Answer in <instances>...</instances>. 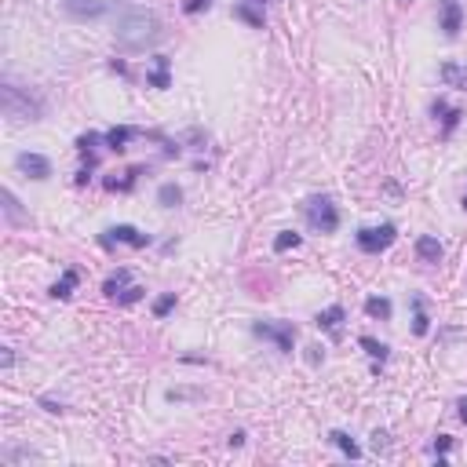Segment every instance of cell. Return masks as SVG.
<instances>
[{
    "instance_id": "cell-29",
    "label": "cell",
    "mask_w": 467,
    "mask_h": 467,
    "mask_svg": "<svg viewBox=\"0 0 467 467\" xmlns=\"http://www.w3.org/2000/svg\"><path fill=\"white\" fill-rule=\"evenodd\" d=\"M460 117H463L460 110H446V117H442V120H446V124H442V132H446V135H449V132L456 128V124H460Z\"/></svg>"
},
{
    "instance_id": "cell-4",
    "label": "cell",
    "mask_w": 467,
    "mask_h": 467,
    "mask_svg": "<svg viewBox=\"0 0 467 467\" xmlns=\"http://www.w3.org/2000/svg\"><path fill=\"white\" fill-rule=\"evenodd\" d=\"M252 332L260 336V339H270V344L282 351V354H292V339H296V329H292V322H282V325H270V322H256L252 325Z\"/></svg>"
},
{
    "instance_id": "cell-5",
    "label": "cell",
    "mask_w": 467,
    "mask_h": 467,
    "mask_svg": "<svg viewBox=\"0 0 467 467\" xmlns=\"http://www.w3.org/2000/svg\"><path fill=\"white\" fill-rule=\"evenodd\" d=\"M4 113H8V117H29V120H37V113H41V103H34V99H22V96H19V88L8 81V84H4Z\"/></svg>"
},
{
    "instance_id": "cell-19",
    "label": "cell",
    "mask_w": 467,
    "mask_h": 467,
    "mask_svg": "<svg viewBox=\"0 0 467 467\" xmlns=\"http://www.w3.org/2000/svg\"><path fill=\"white\" fill-rule=\"evenodd\" d=\"M329 442H332V446H339V449H344V453H347L351 460H358V456H361L358 442L351 438V434H344V431H332V434H329Z\"/></svg>"
},
{
    "instance_id": "cell-11",
    "label": "cell",
    "mask_w": 467,
    "mask_h": 467,
    "mask_svg": "<svg viewBox=\"0 0 467 467\" xmlns=\"http://www.w3.org/2000/svg\"><path fill=\"white\" fill-rule=\"evenodd\" d=\"M416 256L424 260V263H442V241L438 237H431V234H424L420 241H416Z\"/></svg>"
},
{
    "instance_id": "cell-18",
    "label": "cell",
    "mask_w": 467,
    "mask_h": 467,
    "mask_svg": "<svg viewBox=\"0 0 467 467\" xmlns=\"http://www.w3.org/2000/svg\"><path fill=\"white\" fill-rule=\"evenodd\" d=\"M128 282H132V274H128V270H117L113 277H106V285H103V292H106L110 299H117V296L124 292V285H128Z\"/></svg>"
},
{
    "instance_id": "cell-22",
    "label": "cell",
    "mask_w": 467,
    "mask_h": 467,
    "mask_svg": "<svg viewBox=\"0 0 467 467\" xmlns=\"http://www.w3.org/2000/svg\"><path fill=\"white\" fill-rule=\"evenodd\" d=\"M413 310H416V318H413V332H416V336H427V329H431V318L424 314V299H420V296L413 299Z\"/></svg>"
},
{
    "instance_id": "cell-13",
    "label": "cell",
    "mask_w": 467,
    "mask_h": 467,
    "mask_svg": "<svg viewBox=\"0 0 467 467\" xmlns=\"http://www.w3.org/2000/svg\"><path fill=\"white\" fill-rule=\"evenodd\" d=\"M135 135H139L135 128H128V124H120V128H110L103 139H106V146H110V150H117V153H120V150H128V143H132Z\"/></svg>"
},
{
    "instance_id": "cell-3",
    "label": "cell",
    "mask_w": 467,
    "mask_h": 467,
    "mask_svg": "<svg viewBox=\"0 0 467 467\" xmlns=\"http://www.w3.org/2000/svg\"><path fill=\"white\" fill-rule=\"evenodd\" d=\"M394 237H398V227H394V223H380V227H365V230H358L354 241H358L361 252L376 256V252H384V248L394 245Z\"/></svg>"
},
{
    "instance_id": "cell-12",
    "label": "cell",
    "mask_w": 467,
    "mask_h": 467,
    "mask_svg": "<svg viewBox=\"0 0 467 467\" xmlns=\"http://www.w3.org/2000/svg\"><path fill=\"white\" fill-rule=\"evenodd\" d=\"M153 62H158V66H153V73H146V84H150V88H172V77H168L172 58H168V55H158Z\"/></svg>"
},
{
    "instance_id": "cell-26",
    "label": "cell",
    "mask_w": 467,
    "mask_h": 467,
    "mask_svg": "<svg viewBox=\"0 0 467 467\" xmlns=\"http://www.w3.org/2000/svg\"><path fill=\"white\" fill-rule=\"evenodd\" d=\"M143 292H146V289L132 285V289H124V292L117 296V303H120V307H132V303H139V299H143Z\"/></svg>"
},
{
    "instance_id": "cell-16",
    "label": "cell",
    "mask_w": 467,
    "mask_h": 467,
    "mask_svg": "<svg viewBox=\"0 0 467 467\" xmlns=\"http://www.w3.org/2000/svg\"><path fill=\"white\" fill-rule=\"evenodd\" d=\"M314 322H318V329H325V332H336V329H339V322H344V307H339V303H332L329 310H322V314H318Z\"/></svg>"
},
{
    "instance_id": "cell-25",
    "label": "cell",
    "mask_w": 467,
    "mask_h": 467,
    "mask_svg": "<svg viewBox=\"0 0 467 467\" xmlns=\"http://www.w3.org/2000/svg\"><path fill=\"white\" fill-rule=\"evenodd\" d=\"M4 212H8V223H22L26 220V215L19 212V201H15L11 190H4Z\"/></svg>"
},
{
    "instance_id": "cell-27",
    "label": "cell",
    "mask_w": 467,
    "mask_h": 467,
    "mask_svg": "<svg viewBox=\"0 0 467 467\" xmlns=\"http://www.w3.org/2000/svg\"><path fill=\"white\" fill-rule=\"evenodd\" d=\"M172 307H175V292H165V296H161L158 303H153V314H158V318H165Z\"/></svg>"
},
{
    "instance_id": "cell-21",
    "label": "cell",
    "mask_w": 467,
    "mask_h": 467,
    "mask_svg": "<svg viewBox=\"0 0 467 467\" xmlns=\"http://www.w3.org/2000/svg\"><path fill=\"white\" fill-rule=\"evenodd\" d=\"M299 241H303V237H299L296 230H282V234L274 237V252H289V248H299Z\"/></svg>"
},
{
    "instance_id": "cell-10",
    "label": "cell",
    "mask_w": 467,
    "mask_h": 467,
    "mask_svg": "<svg viewBox=\"0 0 467 467\" xmlns=\"http://www.w3.org/2000/svg\"><path fill=\"white\" fill-rule=\"evenodd\" d=\"M442 84L446 88H456V91H467V66H460V62H442Z\"/></svg>"
},
{
    "instance_id": "cell-8",
    "label": "cell",
    "mask_w": 467,
    "mask_h": 467,
    "mask_svg": "<svg viewBox=\"0 0 467 467\" xmlns=\"http://www.w3.org/2000/svg\"><path fill=\"white\" fill-rule=\"evenodd\" d=\"M117 241H120V245H132V248H146V245H150V234H139L135 227H124V223H120V227H110V230L103 234V245H106V248L117 245Z\"/></svg>"
},
{
    "instance_id": "cell-32",
    "label": "cell",
    "mask_w": 467,
    "mask_h": 467,
    "mask_svg": "<svg viewBox=\"0 0 467 467\" xmlns=\"http://www.w3.org/2000/svg\"><path fill=\"white\" fill-rule=\"evenodd\" d=\"M252 4H260V8H263V4H267V0H252Z\"/></svg>"
},
{
    "instance_id": "cell-15",
    "label": "cell",
    "mask_w": 467,
    "mask_h": 467,
    "mask_svg": "<svg viewBox=\"0 0 467 467\" xmlns=\"http://www.w3.org/2000/svg\"><path fill=\"white\" fill-rule=\"evenodd\" d=\"M77 282H81L77 270H66V274H62L58 282L51 285V296H55V299H70V296H73V289H77Z\"/></svg>"
},
{
    "instance_id": "cell-2",
    "label": "cell",
    "mask_w": 467,
    "mask_h": 467,
    "mask_svg": "<svg viewBox=\"0 0 467 467\" xmlns=\"http://www.w3.org/2000/svg\"><path fill=\"white\" fill-rule=\"evenodd\" d=\"M303 212H307V223L314 230H322V234H332L339 227V212H336L332 197H307Z\"/></svg>"
},
{
    "instance_id": "cell-28",
    "label": "cell",
    "mask_w": 467,
    "mask_h": 467,
    "mask_svg": "<svg viewBox=\"0 0 467 467\" xmlns=\"http://www.w3.org/2000/svg\"><path fill=\"white\" fill-rule=\"evenodd\" d=\"M208 8H212V0H186L183 4L186 15H197V11H208Z\"/></svg>"
},
{
    "instance_id": "cell-7",
    "label": "cell",
    "mask_w": 467,
    "mask_h": 467,
    "mask_svg": "<svg viewBox=\"0 0 467 467\" xmlns=\"http://www.w3.org/2000/svg\"><path fill=\"white\" fill-rule=\"evenodd\" d=\"M463 26V8L460 0H438V29L446 37H456Z\"/></svg>"
},
{
    "instance_id": "cell-14",
    "label": "cell",
    "mask_w": 467,
    "mask_h": 467,
    "mask_svg": "<svg viewBox=\"0 0 467 467\" xmlns=\"http://www.w3.org/2000/svg\"><path fill=\"white\" fill-rule=\"evenodd\" d=\"M234 15H237L241 22H248V26L263 29V8H260V4H252V0H241V4L234 8Z\"/></svg>"
},
{
    "instance_id": "cell-20",
    "label": "cell",
    "mask_w": 467,
    "mask_h": 467,
    "mask_svg": "<svg viewBox=\"0 0 467 467\" xmlns=\"http://www.w3.org/2000/svg\"><path fill=\"white\" fill-rule=\"evenodd\" d=\"M158 201H161L165 208H175V205L183 201V190H179V186H175V183H165V186H161V190H158Z\"/></svg>"
},
{
    "instance_id": "cell-33",
    "label": "cell",
    "mask_w": 467,
    "mask_h": 467,
    "mask_svg": "<svg viewBox=\"0 0 467 467\" xmlns=\"http://www.w3.org/2000/svg\"><path fill=\"white\" fill-rule=\"evenodd\" d=\"M398 4H413V0H398Z\"/></svg>"
},
{
    "instance_id": "cell-24",
    "label": "cell",
    "mask_w": 467,
    "mask_h": 467,
    "mask_svg": "<svg viewBox=\"0 0 467 467\" xmlns=\"http://www.w3.org/2000/svg\"><path fill=\"white\" fill-rule=\"evenodd\" d=\"M453 449V438L449 434H438V438H434V446H431V453L438 456V467H446V453Z\"/></svg>"
},
{
    "instance_id": "cell-1",
    "label": "cell",
    "mask_w": 467,
    "mask_h": 467,
    "mask_svg": "<svg viewBox=\"0 0 467 467\" xmlns=\"http://www.w3.org/2000/svg\"><path fill=\"white\" fill-rule=\"evenodd\" d=\"M158 37H161V22L153 11H132L117 26V48L120 51H146L150 44H158Z\"/></svg>"
},
{
    "instance_id": "cell-17",
    "label": "cell",
    "mask_w": 467,
    "mask_h": 467,
    "mask_svg": "<svg viewBox=\"0 0 467 467\" xmlns=\"http://www.w3.org/2000/svg\"><path fill=\"white\" fill-rule=\"evenodd\" d=\"M365 314H369V318H380V322H391V299L369 296V299H365Z\"/></svg>"
},
{
    "instance_id": "cell-6",
    "label": "cell",
    "mask_w": 467,
    "mask_h": 467,
    "mask_svg": "<svg viewBox=\"0 0 467 467\" xmlns=\"http://www.w3.org/2000/svg\"><path fill=\"white\" fill-rule=\"evenodd\" d=\"M117 4H124V0H66V11L73 19H99V15L113 11Z\"/></svg>"
},
{
    "instance_id": "cell-34",
    "label": "cell",
    "mask_w": 467,
    "mask_h": 467,
    "mask_svg": "<svg viewBox=\"0 0 467 467\" xmlns=\"http://www.w3.org/2000/svg\"><path fill=\"white\" fill-rule=\"evenodd\" d=\"M463 212H467V197H463Z\"/></svg>"
},
{
    "instance_id": "cell-31",
    "label": "cell",
    "mask_w": 467,
    "mask_h": 467,
    "mask_svg": "<svg viewBox=\"0 0 467 467\" xmlns=\"http://www.w3.org/2000/svg\"><path fill=\"white\" fill-rule=\"evenodd\" d=\"M456 413H460V420L467 424V398H460V401H456Z\"/></svg>"
},
{
    "instance_id": "cell-23",
    "label": "cell",
    "mask_w": 467,
    "mask_h": 467,
    "mask_svg": "<svg viewBox=\"0 0 467 467\" xmlns=\"http://www.w3.org/2000/svg\"><path fill=\"white\" fill-rule=\"evenodd\" d=\"M358 344L369 351V358H376V361H387V344H380V339H372V336H361Z\"/></svg>"
},
{
    "instance_id": "cell-30",
    "label": "cell",
    "mask_w": 467,
    "mask_h": 467,
    "mask_svg": "<svg viewBox=\"0 0 467 467\" xmlns=\"http://www.w3.org/2000/svg\"><path fill=\"white\" fill-rule=\"evenodd\" d=\"M237 446H245V431H234V434H230V449H237Z\"/></svg>"
},
{
    "instance_id": "cell-9",
    "label": "cell",
    "mask_w": 467,
    "mask_h": 467,
    "mask_svg": "<svg viewBox=\"0 0 467 467\" xmlns=\"http://www.w3.org/2000/svg\"><path fill=\"white\" fill-rule=\"evenodd\" d=\"M15 165H19V172H26L29 179H48V175H51V161L44 158V153H19Z\"/></svg>"
}]
</instances>
